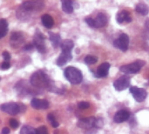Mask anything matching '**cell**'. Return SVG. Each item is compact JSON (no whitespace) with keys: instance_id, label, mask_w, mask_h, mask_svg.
<instances>
[{"instance_id":"e0dca14e","label":"cell","mask_w":149,"mask_h":134,"mask_svg":"<svg viewBox=\"0 0 149 134\" xmlns=\"http://www.w3.org/2000/svg\"><path fill=\"white\" fill-rule=\"evenodd\" d=\"M42 24L45 27L50 29L53 26L54 24V21H53V18L48 15V14H45L42 16Z\"/></svg>"},{"instance_id":"603a6c76","label":"cell","mask_w":149,"mask_h":134,"mask_svg":"<svg viewBox=\"0 0 149 134\" xmlns=\"http://www.w3.org/2000/svg\"><path fill=\"white\" fill-rule=\"evenodd\" d=\"M20 134H39L37 129H34L31 126H24L22 129H21V132Z\"/></svg>"},{"instance_id":"6da1fadb","label":"cell","mask_w":149,"mask_h":134,"mask_svg":"<svg viewBox=\"0 0 149 134\" xmlns=\"http://www.w3.org/2000/svg\"><path fill=\"white\" fill-rule=\"evenodd\" d=\"M31 84L40 89L48 88L49 86V78L48 76L44 73L43 72H36L31 78Z\"/></svg>"},{"instance_id":"44dd1931","label":"cell","mask_w":149,"mask_h":134,"mask_svg":"<svg viewBox=\"0 0 149 134\" xmlns=\"http://www.w3.org/2000/svg\"><path fill=\"white\" fill-rule=\"evenodd\" d=\"M50 40L53 45V47H58V45L61 44V37L58 34H54V33H50Z\"/></svg>"},{"instance_id":"8fae6325","label":"cell","mask_w":149,"mask_h":134,"mask_svg":"<svg viewBox=\"0 0 149 134\" xmlns=\"http://www.w3.org/2000/svg\"><path fill=\"white\" fill-rule=\"evenodd\" d=\"M116 20L118 24H123L124 22L130 23L132 21V17H130V13L127 10H121L116 16Z\"/></svg>"},{"instance_id":"d6986e66","label":"cell","mask_w":149,"mask_h":134,"mask_svg":"<svg viewBox=\"0 0 149 134\" xmlns=\"http://www.w3.org/2000/svg\"><path fill=\"white\" fill-rule=\"evenodd\" d=\"M8 31V23L6 19H0V38L3 37Z\"/></svg>"},{"instance_id":"5b68a950","label":"cell","mask_w":149,"mask_h":134,"mask_svg":"<svg viewBox=\"0 0 149 134\" xmlns=\"http://www.w3.org/2000/svg\"><path fill=\"white\" fill-rule=\"evenodd\" d=\"M114 46L119 48L122 51H127L129 44V37L126 33H121L118 39H116L113 43Z\"/></svg>"},{"instance_id":"8992f818","label":"cell","mask_w":149,"mask_h":134,"mask_svg":"<svg viewBox=\"0 0 149 134\" xmlns=\"http://www.w3.org/2000/svg\"><path fill=\"white\" fill-rule=\"evenodd\" d=\"M129 85H130V78H128V76H126V75L120 77V78L115 80L113 83V87L118 92L126 90L127 88H128Z\"/></svg>"},{"instance_id":"83f0119b","label":"cell","mask_w":149,"mask_h":134,"mask_svg":"<svg viewBox=\"0 0 149 134\" xmlns=\"http://www.w3.org/2000/svg\"><path fill=\"white\" fill-rule=\"evenodd\" d=\"M86 24H87L89 26L95 28V21H94L93 18H92V17H87V18H86Z\"/></svg>"},{"instance_id":"7a4b0ae2","label":"cell","mask_w":149,"mask_h":134,"mask_svg":"<svg viewBox=\"0 0 149 134\" xmlns=\"http://www.w3.org/2000/svg\"><path fill=\"white\" fill-rule=\"evenodd\" d=\"M65 78L72 85H79L81 83L83 79V75L81 72L72 66H69L65 70Z\"/></svg>"},{"instance_id":"7c38bea8","label":"cell","mask_w":149,"mask_h":134,"mask_svg":"<svg viewBox=\"0 0 149 134\" xmlns=\"http://www.w3.org/2000/svg\"><path fill=\"white\" fill-rule=\"evenodd\" d=\"M31 105L35 109H47L49 107V102L45 99H33L31 102Z\"/></svg>"},{"instance_id":"4fadbf2b","label":"cell","mask_w":149,"mask_h":134,"mask_svg":"<svg viewBox=\"0 0 149 134\" xmlns=\"http://www.w3.org/2000/svg\"><path fill=\"white\" fill-rule=\"evenodd\" d=\"M95 121H96V119L93 117L87 118V119H83L79 120V122L78 123V126H79V127L83 128V129H90L91 127L95 126Z\"/></svg>"},{"instance_id":"4dcf8cb0","label":"cell","mask_w":149,"mask_h":134,"mask_svg":"<svg viewBox=\"0 0 149 134\" xmlns=\"http://www.w3.org/2000/svg\"><path fill=\"white\" fill-rule=\"evenodd\" d=\"M3 59L5 61L9 62V60L10 59V53L8 51H3Z\"/></svg>"},{"instance_id":"9c48e42d","label":"cell","mask_w":149,"mask_h":134,"mask_svg":"<svg viewBox=\"0 0 149 134\" xmlns=\"http://www.w3.org/2000/svg\"><path fill=\"white\" fill-rule=\"evenodd\" d=\"M130 117V113L127 110H120L119 112H117V113L114 115L113 120L116 123H123L127 120L129 119Z\"/></svg>"},{"instance_id":"4316f807","label":"cell","mask_w":149,"mask_h":134,"mask_svg":"<svg viewBox=\"0 0 149 134\" xmlns=\"http://www.w3.org/2000/svg\"><path fill=\"white\" fill-rule=\"evenodd\" d=\"M78 106H79V108H80V109H87V108H89L90 104H89L88 102L82 101V102H79V103Z\"/></svg>"},{"instance_id":"30bf717a","label":"cell","mask_w":149,"mask_h":134,"mask_svg":"<svg viewBox=\"0 0 149 134\" xmlns=\"http://www.w3.org/2000/svg\"><path fill=\"white\" fill-rule=\"evenodd\" d=\"M109 69H110V64L109 63L105 62L102 65H100L97 69V72H96L97 78H106L108 75Z\"/></svg>"},{"instance_id":"2e32d148","label":"cell","mask_w":149,"mask_h":134,"mask_svg":"<svg viewBox=\"0 0 149 134\" xmlns=\"http://www.w3.org/2000/svg\"><path fill=\"white\" fill-rule=\"evenodd\" d=\"M74 46V44L72 40L70 39H66L61 42L60 47L62 49V51H66V52H71L72 48Z\"/></svg>"},{"instance_id":"5bb4252c","label":"cell","mask_w":149,"mask_h":134,"mask_svg":"<svg viewBox=\"0 0 149 134\" xmlns=\"http://www.w3.org/2000/svg\"><path fill=\"white\" fill-rule=\"evenodd\" d=\"M72 58V52H66V51H62L58 58L57 59V65L58 66H63L64 65L66 64V62L70 61Z\"/></svg>"},{"instance_id":"484cf974","label":"cell","mask_w":149,"mask_h":134,"mask_svg":"<svg viewBox=\"0 0 149 134\" xmlns=\"http://www.w3.org/2000/svg\"><path fill=\"white\" fill-rule=\"evenodd\" d=\"M10 126H11L12 129H17L19 126V123L15 119H11L10 120Z\"/></svg>"},{"instance_id":"1f68e13d","label":"cell","mask_w":149,"mask_h":134,"mask_svg":"<svg viewBox=\"0 0 149 134\" xmlns=\"http://www.w3.org/2000/svg\"><path fill=\"white\" fill-rule=\"evenodd\" d=\"M10 133V129L8 127H4L2 130V134H9Z\"/></svg>"},{"instance_id":"f1b7e54d","label":"cell","mask_w":149,"mask_h":134,"mask_svg":"<svg viewBox=\"0 0 149 134\" xmlns=\"http://www.w3.org/2000/svg\"><path fill=\"white\" fill-rule=\"evenodd\" d=\"M38 133L39 134H49L48 133V130H47V128L45 127V126H40V127H38Z\"/></svg>"},{"instance_id":"ac0fdd59","label":"cell","mask_w":149,"mask_h":134,"mask_svg":"<svg viewBox=\"0 0 149 134\" xmlns=\"http://www.w3.org/2000/svg\"><path fill=\"white\" fill-rule=\"evenodd\" d=\"M135 10L138 13H140L141 15H143V16H146L149 11L148 7L146 3H139L136 7H135Z\"/></svg>"},{"instance_id":"3957f363","label":"cell","mask_w":149,"mask_h":134,"mask_svg":"<svg viewBox=\"0 0 149 134\" xmlns=\"http://www.w3.org/2000/svg\"><path fill=\"white\" fill-rule=\"evenodd\" d=\"M145 65V61L142 60H136L135 62L129 64V65H122L120 68V71L126 73V74H134L137 73L141 71V67Z\"/></svg>"},{"instance_id":"277c9868","label":"cell","mask_w":149,"mask_h":134,"mask_svg":"<svg viewBox=\"0 0 149 134\" xmlns=\"http://www.w3.org/2000/svg\"><path fill=\"white\" fill-rule=\"evenodd\" d=\"M1 110L4 112H7L10 115H16L19 112H24L25 110V106L23 104H16V103H8L1 106Z\"/></svg>"},{"instance_id":"ba28073f","label":"cell","mask_w":149,"mask_h":134,"mask_svg":"<svg viewBox=\"0 0 149 134\" xmlns=\"http://www.w3.org/2000/svg\"><path fill=\"white\" fill-rule=\"evenodd\" d=\"M44 40H45V37H44L43 34L40 33V34H36V36L34 37V42H33L34 45L37 47L38 51H40L42 53H44L45 51V45Z\"/></svg>"},{"instance_id":"f546056e","label":"cell","mask_w":149,"mask_h":134,"mask_svg":"<svg viewBox=\"0 0 149 134\" xmlns=\"http://www.w3.org/2000/svg\"><path fill=\"white\" fill-rule=\"evenodd\" d=\"M10 67V64L9 62H7V61L3 62V63H2V65H1V68H2V70H8Z\"/></svg>"},{"instance_id":"52a82bcc","label":"cell","mask_w":149,"mask_h":134,"mask_svg":"<svg viewBox=\"0 0 149 134\" xmlns=\"http://www.w3.org/2000/svg\"><path fill=\"white\" fill-rule=\"evenodd\" d=\"M130 92L132 93V95L134 96V99L137 102L144 101L146 99L147 96H148V93L144 89L139 88V87H136V86L130 87Z\"/></svg>"},{"instance_id":"7402d4cb","label":"cell","mask_w":149,"mask_h":134,"mask_svg":"<svg viewBox=\"0 0 149 134\" xmlns=\"http://www.w3.org/2000/svg\"><path fill=\"white\" fill-rule=\"evenodd\" d=\"M10 41H11V43H13V44L17 43V44H19L23 43V41H24V37H23V35H22L20 32H14V33H12V35H11V37H10Z\"/></svg>"},{"instance_id":"ffe728a7","label":"cell","mask_w":149,"mask_h":134,"mask_svg":"<svg viewBox=\"0 0 149 134\" xmlns=\"http://www.w3.org/2000/svg\"><path fill=\"white\" fill-rule=\"evenodd\" d=\"M62 9L66 13H72L73 11L72 2L70 1V0H64V1H62Z\"/></svg>"},{"instance_id":"d6a6232c","label":"cell","mask_w":149,"mask_h":134,"mask_svg":"<svg viewBox=\"0 0 149 134\" xmlns=\"http://www.w3.org/2000/svg\"><path fill=\"white\" fill-rule=\"evenodd\" d=\"M31 49H33V44H27L24 47L25 51H29V50H31Z\"/></svg>"},{"instance_id":"9a60e30c","label":"cell","mask_w":149,"mask_h":134,"mask_svg":"<svg viewBox=\"0 0 149 134\" xmlns=\"http://www.w3.org/2000/svg\"><path fill=\"white\" fill-rule=\"evenodd\" d=\"M94 21H95V28H100L107 24V17L104 13H99L96 18L94 19Z\"/></svg>"},{"instance_id":"d4e9b609","label":"cell","mask_w":149,"mask_h":134,"mask_svg":"<svg viewBox=\"0 0 149 134\" xmlns=\"http://www.w3.org/2000/svg\"><path fill=\"white\" fill-rule=\"evenodd\" d=\"M47 119H48V120L51 122V124H52V126H53V127H55V128H57L59 125H58V123L56 121V119H55V117L52 115V114H48V116H47Z\"/></svg>"},{"instance_id":"cb8c5ba5","label":"cell","mask_w":149,"mask_h":134,"mask_svg":"<svg viewBox=\"0 0 149 134\" xmlns=\"http://www.w3.org/2000/svg\"><path fill=\"white\" fill-rule=\"evenodd\" d=\"M84 61L86 64L87 65H93V64H95L97 63L98 61V58L94 56H92V55H87L85 58H84Z\"/></svg>"}]
</instances>
